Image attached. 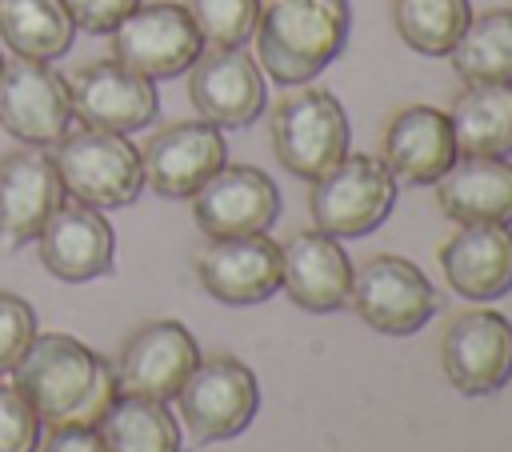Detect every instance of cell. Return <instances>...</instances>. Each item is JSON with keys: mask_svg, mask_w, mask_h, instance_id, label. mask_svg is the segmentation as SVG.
I'll return each instance as SVG.
<instances>
[{"mask_svg": "<svg viewBox=\"0 0 512 452\" xmlns=\"http://www.w3.org/2000/svg\"><path fill=\"white\" fill-rule=\"evenodd\" d=\"M12 372H16L12 384L28 396L40 424L48 428L96 424L120 392L116 368L68 332H44V336L36 332Z\"/></svg>", "mask_w": 512, "mask_h": 452, "instance_id": "obj_1", "label": "cell"}, {"mask_svg": "<svg viewBox=\"0 0 512 452\" xmlns=\"http://www.w3.org/2000/svg\"><path fill=\"white\" fill-rule=\"evenodd\" d=\"M348 28V0H260V68L284 88L308 84L344 52Z\"/></svg>", "mask_w": 512, "mask_h": 452, "instance_id": "obj_2", "label": "cell"}, {"mask_svg": "<svg viewBox=\"0 0 512 452\" xmlns=\"http://www.w3.org/2000/svg\"><path fill=\"white\" fill-rule=\"evenodd\" d=\"M52 164L64 184V196L92 208H128L144 192L140 148L124 132L104 128H68L52 144Z\"/></svg>", "mask_w": 512, "mask_h": 452, "instance_id": "obj_3", "label": "cell"}, {"mask_svg": "<svg viewBox=\"0 0 512 452\" xmlns=\"http://www.w3.org/2000/svg\"><path fill=\"white\" fill-rule=\"evenodd\" d=\"M396 176L384 168L380 156L344 152L324 176L312 180L308 208L312 224L336 240H356L376 232L388 212L396 208Z\"/></svg>", "mask_w": 512, "mask_h": 452, "instance_id": "obj_4", "label": "cell"}, {"mask_svg": "<svg viewBox=\"0 0 512 452\" xmlns=\"http://www.w3.org/2000/svg\"><path fill=\"white\" fill-rule=\"evenodd\" d=\"M348 140H352L348 112L328 88H300L284 96L272 112L276 160L300 180L324 176L348 152Z\"/></svg>", "mask_w": 512, "mask_h": 452, "instance_id": "obj_5", "label": "cell"}, {"mask_svg": "<svg viewBox=\"0 0 512 452\" xmlns=\"http://www.w3.org/2000/svg\"><path fill=\"white\" fill-rule=\"evenodd\" d=\"M176 404L192 440L220 444V440H236L252 424L260 408V384L252 368L240 364L236 356H212L192 368V376L176 392Z\"/></svg>", "mask_w": 512, "mask_h": 452, "instance_id": "obj_6", "label": "cell"}, {"mask_svg": "<svg viewBox=\"0 0 512 452\" xmlns=\"http://www.w3.org/2000/svg\"><path fill=\"white\" fill-rule=\"evenodd\" d=\"M112 60L124 68L148 76V80H172L196 64L204 52V36L196 32L184 4L156 0L136 4L112 32Z\"/></svg>", "mask_w": 512, "mask_h": 452, "instance_id": "obj_7", "label": "cell"}, {"mask_svg": "<svg viewBox=\"0 0 512 452\" xmlns=\"http://www.w3.org/2000/svg\"><path fill=\"white\" fill-rule=\"evenodd\" d=\"M348 304L356 316L384 336H412L440 312V292L404 256H372L352 276Z\"/></svg>", "mask_w": 512, "mask_h": 452, "instance_id": "obj_8", "label": "cell"}, {"mask_svg": "<svg viewBox=\"0 0 512 452\" xmlns=\"http://www.w3.org/2000/svg\"><path fill=\"white\" fill-rule=\"evenodd\" d=\"M0 128L28 148H52L72 128L68 80L48 60H24V56L4 60Z\"/></svg>", "mask_w": 512, "mask_h": 452, "instance_id": "obj_9", "label": "cell"}, {"mask_svg": "<svg viewBox=\"0 0 512 452\" xmlns=\"http://www.w3.org/2000/svg\"><path fill=\"white\" fill-rule=\"evenodd\" d=\"M196 228L208 240L268 232L280 216V188L256 164H224L192 196Z\"/></svg>", "mask_w": 512, "mask_h": 452, "instance_id": "obj_10", "label": "cell"}, {"mask_svg": "<svg viewBox=\"0 0 512 452\" xmlns=\"http://www.w3.org/2000/svg\"><path fill=\"white\" fill-rule=\"evenodd\" d=\"M440 364L464 396L500 392L512 380V320L492 308L460 312L440 340Z\"/></svg>", "mask_w": 512, "mask_h": 452, "instance_id": "obj_11", "label": "cell"}, {"mask_svg": "<svg viewBox=\"0 0 512 452\" xmlns=\"http://www.w3.org/2000/svg\"><path fill=\"white\" fill-rule=\"evenodd\" d=\"M144 184L164 200H192L200 184L228 164L224 128L208 120H176L140 148Z\"/></svg>", "mask_w": 512, "mask_h": 452, "instance_id": "obj_12", "label": "cell"}, {"mask_svg": "<svg viewBox=\"0 0 512 452\" xmlns=\"http://www.w3.org/2000/svg\"><path fill=\"white\" fill-rule=\"evenodd\" d=\"M72 96V120L84 128H104V132H136L148 128L160 112L156 80L124 68L120 60H92L68 80Z\"/></svg>", "mask_w": 512, "mask_h": 452, "instance_id": "obj_13", "label": "cell"}, {"mask_svg": "<svg viewBox=\"0 0 512 452\" xmlns=\"http://www.w3.org/2000/svg\"><path fill=\"white\" fill-rule=\"evenodd\" d=\"M200 364V344L180 320H148L140 324L116 360V388L148 400H176L192 368Z\"/></svg>", "mask_w": 512, "mask_h": 452, "instance_id": "obj_14", "label": "cell"}, {"mask_svg": "<svg viewBox=\"0 0 512 452\" xmlns=\"http://www.w3.org/2000/svg\"><path fill=\"white\" fill-rule=\"evenodd\" d=\"M188 100L216 128H248L264 104V72L244 48H208L188 68Z\"/></svg>", "mask_w": 512, "mask_h": 452, "instance_id": "obj_15", "label": "cell"}, {"mask_svg": "<svg viewBox=\"0 0 512 452\" xmlns=\"http://www.w3.org/2000/svg\"><path fill=\"white\" fill-rule=\"evenodd\" d=\"M36 244H40V264L64 284L108 276L116 264L112 224L104 220L100 208L80 204V200H64L36 232Z\"/></svg>", "mask_w": 512, "mask_h": 452, "instance_id": "obj_16", "label": "cell"}, {"mask_svg": "<svg viewBox=\"0 0 512 452\" xmlns=\"http://www.w3.org/2000/svg\"><path fill=\"white\" fill-rule=\"evenodd\" d=\"M196 276L204 292L220 304L248 308L280 292V244L268 232L212 240L196 256Z\"/></svg>", "mask_w": 512, "mask_h": 452, "instance_id": "obj_17", "label": "cell"}, {"mask_svg": "<svg viewBox=\"0 0 512 452\" xmlns=\"http://www.w3.org/2000/svg\"><path fill=\"white\" fill-rule=\"evenodd\" d=\"M352 260L340 248L336 236L320 228L296 232L288 244H280V288L288 300L304 312H340L352 296Z\"/></svg>", "mask_w": 512, "mask_h": 452, "instance_id": "obj_18", "label": "cell"}, {"mask_svg": "<svg viewBox=\"0 0 512 452\" xmlns=\"http://www.w3.org/2000/svg\"><path fill=\"white\" fill-rule=\"evenodd\" d=\"M60 204L64 184L56 176L52 152L24 144L0 156V240L8 248L36 240V232Z\"/></svg>", "mask_w": 512, "mask_h": 452, "instance_id": "obj_19", "label": "cell"}, {"mask_svg": "<svg viewBox=\"0 0 512 452\" xmlns=\"http://www.w3.org/2000/svg\"><path fill=\"white\" fill-rule=\"evenodd\" d=\"M384 168L396 176V184H436L456 160V136L448 112L432 104H408L400 108L384 128Z\"/></svg>", "mask_w": 512, "mask_h": 452, "instance_id": "obj_20", "label": "cell"}, {"mask_svg": "<svg viewBox=\"0 0 512 452\" xmlns=\"http://www.w3.org/2000/svg\"><path fill=\"white\" fill-rule=\"evenodd\" d=\"M448 288L464 300H500L512 292V224H460L440 244Z\"/></svg>", "mask_w": 512, "mask_h": 452, "instance_id": "obj_21", "label": "cell"}, {"mask_svg": "<svg viewBox=\"0 0 512 452\" xmlns=\"http://www.w3.org/2000/svg\"><path fill=\"white\" fill-rule=\"evenodd\" d=\"M440 212L456 224H512V160L460 156L436 184Z\"/></svg>", "mask_w": 512, "mask_h": 452, "instance_id": "obj_22", "label": "cell"}, {"mask_svg": "<svg viewBox=\"0 0 512 452\" xmlns=\"http://www.w3.org/2000/svg\"><path fill=\"white\" fill-rule=\"evenodd\" d=\"M448 120L460 156H512V84H468Z\"/></svg>", "mask_w": 512, "mask_h": 452, "instance_id": "obj_23", "label": "cell"}, {"mask_svg": "<svg viewBox=\"0 0 512 452\" xmlns=\"http://www.w3.org/2000/svg\"><path fill=\"white\" fill-rule=\"evenodd\" d=\"M96 432L108 452H180V424L168 404L132 392H116Z\"/></svg>", "mask_w": 512, "mask_h": 452, "instance_id": "obj_24", "label": "cell"}, {"mask_svg": "<svg viewBox=\"0 0 512 452\" xmlns=\"http://www.w3.org/2000/svg\"><path fill=\"white\" fill-rule=\"evenodd\" d=\"M0 36L12 56L52 64L72 48L76 24L64 0H0Z\"/></svg>", "mask_w": 512, "mask_h": 452, "instance_id": "obj_25", "label": "cell"}, {"mask_svg": "<svg viewBox=\"0 0 512 452\" xmlns=\"http://www.w3.org/2000/svg\"><path fill=\"white\" fill-rule=\"evenodd\" d=\"M448 56L464 84H512V8L472 16Z\"/></svg>", "mask_w": 512, "mask_h": 452, "instance_id": "obj_26", "label": "cell"}, {"mask_svg": "<svg viewBox=\"0 0 512 452\" xmlns=\"http://www.w3.org/2000/svg\"><path fill=\"white\" fill-rule=\"evenodd\" d=\"M472 20L468 0H392L400 40L420 56H448Z\"/></svg>", "mask_w": 512, "mask_h": 452, "instance_id": "obj_27", "label": "cell"}, {"mask_svg": "<svg viewBox=\"0 0 512 452\" xmlns=\"http://www.w3.org/2000/svg\"><path fill=\"white\" fill-rule=\"evenodd\" d=\"M204 48H244L256 36L260 0H180Z\"/></svg>", "mask_w": 512, "mask_h": 452, "instance_id": "obj_28", "label": "cell"}, {"mask_svg": "<svg viewBox=\"0 0 512 452\" xmlns=\"http://www.w3.org/2000/svg\"><path fill=\"white\" fill-rule=\"evenodd\" d=\"M40 416L28 396L0 380V452H36L40 448Z\"/></svg>", "mask_w": 512, "mask_h": 452, "instance_id": "obj_29", "label": "cell"}, {"mask_svg": "<svg viewBox=\"0 0 512 452\" xmlns=\"http://www.w3.org/2000/svg\"><path fill=\"white\" fill-rule=\"evenodd\" d=\"M32 336H36L32 304L24 296H16V292H0V376L20 364V356L28 352Z\"/></svg>", "mask_w": 512, "mask_h": 452, "instance_id": "obj_30", "label": "cell"}, {"mask_svg": "<svg viewBox=\"0 0 512 452\" xmlns=\"http://www.w3.org/2000/svg\"><path fill=\"white\" fill-rule=\"evenodd\" d=\"M136 4L144 0H64L76 32H92V36H108Z\"/></svg>", "mask_w": 512, "mask_h": 452, "instance_id": "obj_31", "label": "cell"}, {"mask_svg": "<svg viewBox=\"0 0 512 452\" xmlns=\"http://www.w3.org/2000/svg\"><path fill=\"white\" fill-rule=\"evenodd\" d=\"M40 452H108L96 424H60L48 428V436L40 440Z\"/></svg>", "mask_w": 512, "mask_h": 452, "instance_id": "obj_32", "label": "cell"}, {"mask_svg": "<svg viewBox=\"0 0 512 452\" xmlns=\"http://www.w3.org/2000/svg\"><path fill=\"white\" fill-rule=\"evenodd\" d=\"M0 68H4V56H0Z\"/></svg>", "mask_w": 512, "mask_h": 452, "instance_id": "obj_33", "label": "cell"}]
</instances>
